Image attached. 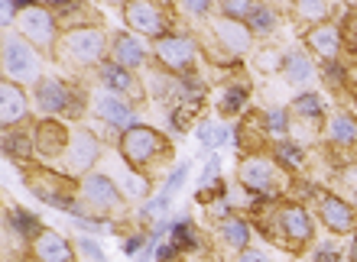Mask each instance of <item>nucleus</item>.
Masks as SVG:
<instances>
[{"label":"nucleus","instance_id":"37998d69","mask_svg":"<svg viewBox=\"0 0 357 262\" xmlns=\"http://www.w3.org/2000/svg\"><path fill=\"white\" fill-rule=\"evenodd\" d=\"M150 243V240H146V236H130V240H127V243H123V249H127V253L130 256H137L143 249V246Z\"/></svg>","mask_w":357,"mask_h":262},{"label":"nucleus","instance_id":"6ab92c4d","mask_svg":"<svg viewBox=\"0 0 357 262\" xmlns=\"http://www.w3.org/2000/svg\"><path fill=\"white\" fill-rule=\"evenodd\" d=\"M36 142L43 156H66L68 149V133L59 126V123H39L36 126Z\"/></svg>","mask_w":357,"mask_h":262},{"label":"nucleus","instance_id":"ea45409f","mask_svg":"<svg viewBox=\"0 0 357 262\" xmlns=\"http://www.w3.org/2000/svg\"><path fill=\"white\" fill-rule=\"evenodd\" d=\"M178 7L185 10V13H192V17H205L208 10H211V3H208V0H185V3H178Z\"/></svg>","mask_w":357,"mask_h":262},{"label":"nucleus","instance_id":"2f4dec72","mask_svg":"<svg viewBox=\"0 0 357 262\" xmlns=\"http://www.w3.org/2000/svg\"><path fill=\"white\" fill-rule=\"evenodd\" d=\"M276 162L289 165V169L302 165V146H292V142H276Z\"/></svg>","mask_w":357,"mask_h":262},{"label":"nucleus","instance_id":"7c9ffc66","mask_svg":"<svg viewBox=\"0 0 357 262\" xmlns=\"http://www.w3.org/2000/svg\"><path fill=\"white\" fill-rule=\"evenodd\" d=\"M266 130H270V136H286L289 133V113L286 110H266Z\"/></svg>","mask_w":357,"mask_h":262},{"label":"nucleus","instance_id":"58836bf2","mask_svg":"<svg viewBox=\"0 0 357 262\" xmlns=\"http://www.w3.org/2000/svg\"><path fill=\"white\" fill-rule=\"evenodd\" d=\"M78 246H82V253H85L88 259H94V262H107V259H104V249H101L98 243H91L88 236H85V240H78Z\"/></svg>","mask_w":357,"mask_h":262},{"label":"nucleus","instance_id":"473e14b6","mask_svg":"<svg viewBox=\"0 0 357 262\" xmlns=\"http://www.w3.org/2000/svg\"><path fill=\"white\" fill-rule=\"evenodd\" d=\"M328 3H319V0H302V3H296V13H299L302 19H325L328 17Z\"/></svg>","mask_w":357,"mask_h":262},{"label":"nucleus","instance_id":"1a4fd4ad","mask_svg":"<svg viewBox=\"0 0 357 262\" xmlns=\"http://www.w3.org/2000/svg\"><path fill=\"white\" fill-rule=\"evenodd\" d=\"M82 195H85V201L94 211H117L123 201L117 185H114L107 175H88L85 181H82Z\"/></svg>","mask_w":357,"mask_h":262},{"label":"nucleus","instance_id":"5701e85b","mask_svg":"<svg viewBox=\"0 0 357 262\" xmlns=\"http://www.w3.org/2000/svg\"><path fill=\"white\" fill-rule=\"evenodd\" d=\"M195 133H198V142L208 146V149H218V146H225V142L231 140V130L218 120H202L195 126Z\"/></svg>","mask_w":357,"mask_h":262},{"label":"nucleus","instance_id":"423d86ee","mask_svg":"<svg viewBox=\"0 0 357 262\" xmlns=\"http://www.w3.org/2000/svg\"><path fill=\"white\" fill-rule=\"evenodd\" d=\"M195 52H198L195 39L188 36H162L156 42V56L169 72H188L195 65Z\"/></svg>","mask_w":357,"mask_h":262},{"label":"nucleus","instance_id":"0eeeda50","mask_svg":"<svg viewBox=\"0 0 357 262\" xmlns=\"http://www.w3.org/2000/svg\"><path fill=\"white\" fill-rule=\"evenodd\" d=\"M94 113L101 117L107 126H114V130H133L137 126V113H133V107L123 97H117V94H98L94 97Z\"/></svg>","mask_w":357,"mask_h":262},{"label":"nucleus","instance_id":"c756f323","mask_svg":"<svg viewBox=\"0 0 357 262\" xmlns=\"http://www.w3.org/2000/svg\"><path fill=\"white\" fill-rule=\"evenodd\" d=\"M172 243L176 246H198V234L192 230L188 217H178L176 224H172Z\"/></svg>","mask_w":357,"mask_h":262},{"label":"nucleus","instance_id":"bb28decb","mask_svg":"<svg viewBox=\"0 0 357 262\" xmlns=\"http://www.w3.org/2000/svg\"><path fill=\"white\" fill-rule=\"evenodd\" d=\"M292 110L305 117V120H321V113H325V104H321L319 94H299L296 104H292Z\"/></svg>","mask_w":357,"mask_h":262},{"label":"nucleus","instance_id":"2eb2a0df","mask_svg":"<svg viewBox=\"0 0 357 262\" xmlns=\"http://www.w3.org/2000/svg\"><path fill=\"white\" fill-rule=\"evenodd\" d=\"M280 227L286 240H292V243H309L312 240V217L305 214V207H286L280 214Z\"/></svg>","mask_w":357,"mask_h":262},{"label":"nucleus","instance_id":"c85d7f7f","mask_svg":"<svg viewBox=\"0 0 357 262\" xmlns=\"http://www.w3.org/2000/svg\"><path fill=\"white\" fill-rule=\"evenodd\" d=\"M254 10H257V3H250V0H225V3H221L225 19H237V23H247Z\"/></svg>","mask_w":357,"mask_h":262},{"label":"nucleus","instance_id":"c03bdc74","mask_svg":"<svg viewBox=\"0 0 357 262\" xmlns=\"http://www.w3.org/2000/svg\"><path fill=\"white\" fill-rule=\"evenodd\" d=\"M176 253H178V246H176V243L160 246V249H156V262H169V259H176Z\"/></svg>","mask_w":357,"mask_h":262},{"label":"nucleus","instance_id":"cd10ccee","mask_svg":"<svg viewBox=\"0 0 357 262\" xmlns=\"http://www.w3.org/2000/svg\"><path fill=\"white\" fill-rule=\"evenodd\" d=\"M247 104V88H227L225 94H221V101H218V110L225 113H241Z\"/></svg>","mask_w":357,"mask_h":262},{"label":"nucleus","instance_id":"20e7f679","mask_svg":"<svg viewBox=\"0 0 357 262\" xmlns=\"http://www.w3.org/2000/svg\"><path fill=\"white\" fill-rule=\"evenodd\" d=\"M121 152L133 169H140V165H146L150 159H156V156L166 152V142H162V136L156 130H150V126H133V130L123 133Z\"/></svg>","mask_w":357,"mask_h":262},{"label":"nucleus","instance_id":"79ce46f5","mask_svg":"<svg viewBox=\"0 0 357 262\" xmlns=\"http://www.w3.org/2000/svg\"><path fill=\"white\" fill-rule=\"evenodd\" d=\"M325 81H331V85H341V81H344V72L338 68V62H325Z\"/></svg>","mask_w":357,"mask_h":262},{"label":"nucleus","instance_id":"a19ab883","mask_svg":"<svg viewBox=\"0 0 357 262\" xmlns=\"http://www.w3.org/2000/svg\"><path fill=\"white\" fill-rule=\"evenodd\" d=\"M315 262H338V246H335V243L319 246V253H315Z\"/></svg>","mask_w":357,"mask_h":262},{"label":"nucleus","instance_id":"9d476101","mask_svg":"<svg viewBox=\"0 0 357 262\" xmlns=\"http://www.w3.org/2000/svg\"><path fill=\"white\" fill-rule=\"evenodd\" d=\"M98 152H101L98 140H94L91 133L78 130L75 136H72V142H68V149H66V169L72 172V175H82V172H88L94 165Z\"/></svg>","mask_w":357,"mask_h":262},{"label":"nucleus","instance_id":"72a5a7b5","mask_svg":"<svg viewBox=\"0 0 357 262\" xmlns=\"http://www.w3.org/2000/svg\"><path fill=\"white\" fill-rule=\"evenodd\" d=\"M3 149H7V156H29V140L23 136V133H10L3 136Z\"/></svg>","mask_w":357,"mask_h":262},{"label":"nucleus","instance_id":"49530a36","mask_svg":"<svg viewBox=\"0 0 357 262\" xmlns=\"http://www.w3.org/2000/svg\"><path fill=\"white\" fill-rule=\"evenodd\" d=\"M0 7H3V23H10V19H13V7H17V3H13V0H3Z\"/></svg>","mask_w":357,"mask_h":262},{"label":"nucleus","instance_id":"b1692460","mask_svg":"<svg viewBox=\"0 0 357 262\" xmlns=\"http://www.w3.org/2000/svg\"><path fill=\"white\" fill-rule=\"evenodd\" d=\"M276 23H280L276 10L266 7V3H257V10L247 19V29H250V36H270L273 29H276Z\"/></svg>","mask_w":357,"mask_h":262},{"label":"nucleus","instance_id":"aec40b11","mask_svg":"<svg viewBox=\"0 0 357 262\" xmlns=\"http://www.w3.org/2000/svg\"><path fill=\"white\" fill-rule=\"evenodd\" d=\"M36 256L43 262H72V246L52 230H43V236L36 240Z\"/></svg>","mask_w":357,"mask_h":262},{"label":"nucleus","instance_id":"4be33fe9","mask_svg":"<svg viewBox=\"0 0 357 262\" xmlns=\"http://www.w3.org/2000/svg\"><path fill=\"white\" fill-rule=\"evenodd\" d=\"M7 220H10V227H13L20 236H26V240H39V236H43V227H39V220L29 214V211H23V207H10V211H7Z\"/></svg>","mask_w":357,"mask_h":262},{"label":"nucleus","instance_id":"7ed1b4c3","mask_svg":"<svg viewBox=\"0 0 357 262\" xmlns=\"http://www.w3.org/2000/svg\"><path fill=\"white\" fill-rule=\"evenodd\" d=\"M62 56L75 65H94L104 58V33L94 26H78L62 39Z\"/></svg>","mask_w":357,"mask_h":262},{"label":"nucleus","instance_id":"a18cd8bd","mask_svg":"<svg viewBox=\"0 0 357 262\" xmlns=\"http://www.w3.org/2000/svg\"><path fill=\"white\" fill-rule=\"evenodd\" d=\"M237 262H270V259H266L264 253H257V249H244V253H241V259H237Z\"/></svg>","mask_w":357,"mask_h":262},{"label":"nucleus","instance_id":"9b49d317","mask_svg":"<svg viewBox=\"0 0 357 262\" xmlns=\"http://www.w3.org/2000/svg\"><path fill=\"white\" fill-rule=\"evenodd\" d=\"M241 181L257 195H270L276 188V165L270 159H244L241 162Z\"/></svg>","mask_w":357,"mask_h":262},{"label":"nucleus","instance_id":"dca6fc26","mask_svg":"<svg viewBox=\"0 0 357 262\" xmlns=\"http://www.w3.org/2000/svg\"><path fill=\"white\" fill-rule=\"evenodd\" d=\"M101 81L104 88L111 94H117V97H140V88H137V81H133V75L127 72V68L114 65V62H107V65H101Z\"/></svg>","mask_w":357,"mask_h":262},{"label":"nucleus","instance_id":"39448f33","mask_svg":"<svg viewBox=\"0 0 357 262\" xmlns=\"http://www.w3.org/2000/svg\"><path fill=\"white\" fill-rule=\"evenodd\" d=\"M20 36L36 49H52L56 42V17L46 7H23L20 10Z\"/></svg>","mask_w":357,"mask_h":262},{"label":"nucleus","instance_id":"c9c22d12","mask_svg":"<svg viewBox=\"0 0 357 262\" xmlns=\"http://www.w3.org/2000/svg\"><path fill=\"white\" fill-rule=\"evenodd\" d=\"M166 204H169V195L153 197V201H146V204H143L140 217H143V220H153V217H156V214H162V211H166Z\"/></svg>","mask_w":357,"mask_h":262},{"label":"nucleus","instance_id":"a878e982","mask_svg":"<svg viewBox=\"0 0 357 262\" xmlns=\"http://www.w3.org/2000/svg\"><path fill=\"white\" fill-rule=\"evenodd\" d=\"M221 236H225L227 246H234V249L244 253L247 243H250V227H247L244 220H237V217H227L225 224H221Z\"/></svg>","mask_w":357,"mask_h":262},{"label":"nucleus","instance_id":"f3484780","mask_svg":"<svg viewBox=\"0 0 357 262\" xmlns=\"http://www.w3.org/2000/svg\"><path fill=\"white\" fill-rule=\"evenodd\" d=\"M309 49L319 52L325 62H335V56H338V49H341V29L331 26V23H319L309 33Z\"/></svg>","mask_w":357,"mask_h":262},{"label":"nucleus","instance_id":"f03ea898","mask_svg":"<svg viewBox=\"0 0 357 262\" xmlns=\"http://www.w3.org/2000/svg\"><path fill=\"white\" fill-rule=\"evenodd\" d=\"M33 97H36L43 113H62V117H82V97H78L66 81L59 78H43L39 85H33Z\"/></svg>","mask_w":357,"mask_h":262},{"label":"nucleus","instance_id":"f704fd0d","mask_svg":"<svg viewBox=\"0 0 357 262\" xmlns=\"http://www.w3.org/2000/svg\"><path fill=\"white\" fill-rule=\"evenodd\" d=\"M185 175H188V162H178V165H176V172H172V175H169V181H166V191H162V195H176V191H178V188H182V185H185Z\"/></svg>","mask_w":357,"mask_h":262},{"label":"nucleus","instance_id":"a211bd4d","mask_svg":"<svg viewBox=\"0 0 357 262\" xmlns=\"http://www.w3.org/2000/svg\"><path fill=\"white\" fill-rule=\"evenodd\" d=\"M0 101H3V126H13V123H20L23 117H26V94L20 91V85H13V81H3V88H0Z\"/></svg>","mask_w":357,"mask_h":262},{"label":"nucleus","instance_id":"393cba45","mask_svg":"<svg viewBox=\"0 0 357 262\" xmlns=\"http://www.w3.org/2000/svg\"><path fill=\"white\" fill-rule=\"evenodd\" d=\"M328 140L338 142V146L357 142V123L351 120L348 113H335V117L328 120Z\"/></svg>","mask_w":357,"mask_h":262},{"label":"nucleus","instance_id":"f257e3e1","mask_svg":"<svg viewBox=\"0 0 357 262\" xmlns=\"http://www.w3.org/2000/svg\"><path fill=\"white\" fill-rule=\"evenodd\" d=\"M3 72L10 81H33L39 85V58L23 36H7L3 39Z\"/></svg>","mask_w":357,"mask_h":262},{"label":"nucleus","instance_id":"ddd939ff","mask_svg":"<svg viewBox=\"0 0 357 262\" xmlns=\"http://www.w3.org/2000/svg\"><path fill=\"white\" fill-rule=\"evenodd\" d=\"M321 220L335 234H351L354 230V207L344 204L341 197H321Z\"/></svg>","mask_w":357,"mask_h":262},{"label":"nucleus","instance_id":"e433bc0d","mask_svg":"<svg viewBox=\"0 0 357 262\" xmlns=\"http://www.w3.org/2000/svg\"><path fill=\"white\" fill-rule=\"evenodd\" d=\"M341 36L348 39L351 49H357V7L348 10V17H344V33H341Z\"/></svg>","mask_w":357,"mask_h":262},{"label":"nucleus","instance_id":"6e6552de","mask_svg":"<svg viewBox=\"0 0 357 262\" xmlns=\"http://www.w3.org/2000/svg\"><path fill=\"white\" fill-rule=\"evenodd\" d=\"M123 17L137 33H146V36H160L166 33V13H162L156 3H146V0H137V3H127Z\"/></svg>","mask_w":357,"mask_h":262},{"label":"nucleus","instance_id":"f8f14e48","mask_svg":"<svg viewBox=\"0 0 357 262\" xmlns=\"http://www.w3.org/2000/svg\"><path fill=\"white\" fill-rule=\"evenodd\" d=\"M111 58H114V65H121V68H140L143 62H146V49H143L140 39H133L130 33H121V36H114L111 42Z\"/></svg>","mask_w":357,"mask_h":262},{"label":"nucleus","instance_id":"4c0bfd02","mask_svg":"<svg viewBox=\"0 0 357 262\" xmlns=\"http://www.w3.org/2000/svg\"><path fill=\"white\" fill-rule=\"evenodd\" d=\"M218 169H221V162L218 159H208L205 165V175H202V181H198V188H211L218 181Z\"/></svg>","mask_w":357,"mask_h":262},{"label":"nucleus","instance_id":"412c9836","mask_svg":"<svg viewBox=\"0 0 357 262\" xmlns=\"http://www.w3.org/2000/svg\"><path fill=\"white\" fill-rule=\"evenodd\" d=\"M282 72H286V78H289L292 85H309L312 78H315V65H312V58L302 49H292L289 56L282 58Z\"/></svg>","mask_w":357,"mask_h":262},{"label":"nucleus","instance_id":"4468645a","mask_svg":"<svg viewBox=\"0 0 357 262\" xmlns=\"http://www.w3.org/2000/svg\"><path fill=\"white\" fill-rule=\"evenodd\" d=\"M215 33H218V42H221L231 56H244L247 49H250V29H247V23H237V19L221 17V23L215 26Z\"/></svg>","mask_w":357,"mask_h":262},{"label":"nucleus","instance_id":"de8ad7c7","mask_svg":"<svg viewBox=\"0 0 357 262\" xmlns=\"http://www.w3.org/2000/svg\"><path fill=\"white\" fill-rule=\"evenodd\" d=\"M351 259L357 262V236H354V240H351Z\"/></svg>","mask_w":357,"mask_h":262}]
</instances>
